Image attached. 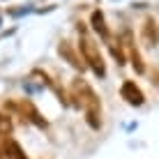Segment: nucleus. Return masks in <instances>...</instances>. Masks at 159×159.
I'll list each match as a JSON object with an SVG mask.
<instances>
[{"instance_id": "1", "label": "nucleus", "mask_w": 159, "mask_h": 159, "mask_svg": "<svg viewBox=\"0 0 159 159\" xmlns=\"http://www.w3.org/2000/svg\"><path fill=\"white\" fill-rule=\"evenodd\" d=\"M72 92H74L76 99H79V106H83L88 125L92 129H99L102 127V104H99V97L95 95V90L85 81H74Z\"/></svg>"}, {"instance_id": "2", "label": "nucleus", "mask_w": 159, "mask_h": 159, "mask_svg": "<svg viewBox=\"0 0 159 159\" xmlns=\"http://www.w3.org/2000/svg\"><path fill=\"white\" fill-rule=\"evenodd\" d=\"M79 32H81V51H83L85 62L92 67V72H95L97 76H106V65H104V58H102L99 48H97L95 42L83 32V28H79Z\"/></svg>"}, {"instance_id": "3", "label": "nucleus", "mask_w": 159, "mask_h": 159, "mask_svg": "<svg viewBox=\"0 0 159 159\" xmlns=\"http://www.w3.org/2000/svg\"><path fill=\"white\" fill-rule=\"evenodd\" d=\"M120 95H122V99L129 104V106H141V104L145 102L143 92H141V88L134 83V81H125L122 88H120Z\"/></svg>"}, {"instance_id": "4", "label": "nucleus", "mask_w": 159, "mask_h": 159, "mask_svg": "<svg viewBox=\"0 0 159 159\" xmlns=\"http://www.w3.org/2000/svg\"><path fill=\"white\" fill-rule=\"evenodd\" d=\"M90 23H92V28H95V32L102 37L104 42H108V28H106V21H104V14L97 9V12H92V16H90Z\"/></svg>"}, {"instance_id": "5", "label": "nucleus", "mask_w": 159, "mask_h": 159, "mask_svg": "<svg viewBox=\"0 0 159 159\" xmlns=\"http://www.w3.org/2000/svg\"><path fill=\"white\" fill-rule=\"evenodd\" d=\"M143 39L150 44V46H155L159 42V28H157V21L155 19H148L145 25H143Z\"/></svg>"}, {"instance_id": "6", "label": "nucleus", "mask_w": 159, "mask_h": 159, "mask_svg": "<svg viewBox=\"0 0 159 159\" xmlns=\"http://www.w3.org/2000/svg\"><path fill=\"white\" fill-rule=\"evenodd\" d=\"M5 148H7V155H9V159H28L23 155V150L19 148V143L16 141H12V139H7L5 141Z\"/></svg>"}, {"instance_id": "7", "label": "nucleus", "mask_w": 159, "mask_h": 159, "mask_svg": "<svg viewBox=\"0 0 159 159\" xmlns=\"http://www.w3.org/2000/svg\"><path fill=\"white\" fill-rule=\"evenodd\" d=\"M60 53H62V56L67 58L69 62L74 65V67H81V69H83V62H81V60H79V58L74 56V51H72V48H69V44H67V42H62V44H60Z\"/></svg>"}, {"instance_id": "8", "label": "nucleus", "mask_w": 159, "mask_h": 159, "mask_svg": "<svg viewBox=\"0 0 159 159\" xmlns=\"http://www.w3.org/2000/svg\"><path fill=\"white\" fill-rule=\"evenodd\" d=\"M0 134H12V120H9L7 116H2V113H0Z\"/></svg>"}, {"instance_id": "9", "label": "nucleus", "mask_w": 159, "mask_h": 159, "mask_svg": "<svg viewBox=\"0 0 159 159\" xmlns=\"http://www.w3.org/2000/svg\"><path fill=\"white\" fill-rule=\"evenodd\" d=\"M111 53H113V58L118 60V65H122V62H125V53H122V48H120V46L111 44Z\"/></svg>"}, {"instance_id": "10", "label": "nucleus", "mask_w": 159, "mask_h": 159, "mask_svg": "<svg viewBox=\"0 0 159 159\" xmlns=\"http://www.w3.org/2000/svg\"><path fill=\"white\" fill-rule=\"evenodd\" d=\"M28 12H32V5H28L25 9H12L9 14H12V16H21V14H28Z\"/></svg>"}]
</instances>
